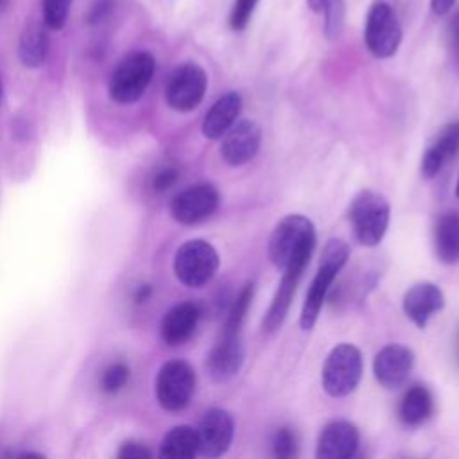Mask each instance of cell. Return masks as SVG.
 <instances>
[{
  "instance_id": "cell-2",
  "label": "cell",
  "mask_w": 459,
  "mask_h": 459,
  "mask_svg": "<svg viewBox=\"0 0 459 459\" xmlns=\"http://www.w3.org/2000/svg\"><path fill=\"white\" fill-rule=\"evenodd\" d=\"M350 256V247L344 240L339 238H330L323 249L321 255V264L319 269L310 283V289L305 296V303L301 307V316H299V326L303 330H310L317 316L323 308V303L326 299V294L330 290V285L333 283L337 273L344 267L346 260Z\"/></svg>"
},
{
  "instance_id": "cell-31",
  "label": "cell",
  "mask_w": 459,
  "mask_h": 459,
  "mask_svg": "<svg viewBox=\"0 0 459 459\" xmlns=\"http://www.w3.org/2000/svg\"><path fill=\"white\" fill-rule=\"evenodd\" d=\"M445 39H446V48L452 57V63L459 68V9L454 11L446 22Z\"/></svg>"
},
{
  "instance_id": "cell-6",
  "label": "cell",
  "mask_w": 459,
  "mask_h": 459,
  "mask_svg": "<svg viewBox=\"0 0 459 459\" xmlns=\"http://www.w3.org/2000/svg\"><path fill=\"white\" fill-rule=\"evenodd\" d=\"M364 43L378 59H387L396 54L402 43V27L385 0H375L371 4L364 25Z\"/></svg>"
},
{
  "instance_id": "cell-16",
  "label": "cell",
  "mask_w": 459,
  "mask_h": 459,
  "mask_svg": "<svg viewBox=\"0 0 459 459\" xmlns=\"http://www.w3.org/2000/svg\"><path fill=\"white\" fill-rule=\"evenodd\" d=\"M244 362L240 333H224L208 357V371L213 380L226 382L235 377Z\"/></svg>"
},
{
  "instance_id": "cell-17",
  "label": "cell",
  "mask_w": 459,
  "mask_h": 459,
  "mask_svg": "<svg viewBox=\"0 0 459 459\" xmlns=\"http://www.w3.org/2000/svg\"><path fill=\"white\" fill-rule=\"evenodd\" d=\"M199 317L201 308L192 301H185L172 307L161 321V339L169 346H179L186 342L195 332Z\"/></svg>"
},
{
  "instance_id": "cell-34",
  "label": "cell",
  "mask_w": 459,
  "mask_h": 459,
  "mask_svg": "<svg viewBox=\"0 0 459 459\" xmlns=\"http://www.w3.org/2000/svg\"><path fill=\"white\" fill-rule=\"evenodd\" d=\"M118 457H122V459H149L151 452L140 443H126L120 448Z\"/></svg>"
},
{
  "instance_id": "cell-13",
  "label": "cell",
  "mask_w": 459,
  "mask_h": 459,
  "mask_svg": "<svg viewBox=\"0 0 459 459\" xmlns=\"http://www.w3.org/2000/svg\"><path fill=\"white\" fill-rule=\"evenodd\" d=\"M260 142V127L253 120H240L237 126H231L226 131V136L221 145V156L231 167L244 165L256 156Z\"/></svg>"
},
{
  "instance_id": "cell-10",
  "label": "cell",
  "mask_w": 459,
  "mask_h": 459,
  "mask_svg": "<svg viewBox=\"0 0 459 459\" xmlns=\"http://www.w3.org/2000/svg\"><path fill=\"white\" fill-rule=\"evenodd\" d=\"M221 203L217 188L210 183H197L181 190L170 203L172 217L181 224H197L208 219Z\"/></svg>"
},
{
  "instance_id": "cell-29",
  "label": "cell",
  "mask_w": 459,
  "mask_h": 459,
  "mask_svg": "<svg viewBox=\"0 0 459 459\" xmlns=\"http://www.w3.org/2000/svg\"><path fill=\"white\" fill-rule=\"evenodd\" d=\"M258 0H233L230 11V27L233 30H244L255 13Z\"/></svg>"
},
{
  "instance_id": "cell-21",
  "label": "cell",
  "mask_w": 459,
  "mask_h": 459,
  "mask_svg": "<svg viewBox=\"0 0 459 459\" xmlns=\"http://www.w3.org/2000/svg\"><path fill=\"white\" fill-rule=\"evenodd\" d=\"M434 249L443 264L459 262V213L448 212L439 217L434 230Z\"/></svg>"
},
{
  "instance_id": "cell-24",
  "label": "cell",
  "mask_w": 459,
  "mask_h": 459,
  "mask_svg": "<svg viewBox=\"0 0 459 459\" xmlns=\"http://www.w3.org/2000/svg\"><path fill=\"white\" fill-rule=\"evenodd\" d=\"M197 454H199L197 432L188 425H179L169 430L160 448V455L167 459H192Z\"/></svg>"
},
{
  "instance_id": "cell-37",
  "label": "cell",
  "mask_w": 459,
  "mask_h": 459,
  "mask_svg": "<svg viewBox=\"0 0 459 459\" xmlns=\"http://www.w3.org/2000/svg\"><path fill=\"white\" fill-rule=\"evenodd\" d=\"M455 195L459 197V178H457V185H455Z\"/></svg>"
},
{
  "instance_id": "cell-30",
  "label": "cell",
  "mask_w": 459,
  "mask_h": 459,
  "mask_svg": "<svg viewBox=\"0 0 459 459\" xmlns=\"http://www.w3.org/2000/svg\"><path fill=\"white\" fill-rule=\"evenodd\" d=\"M296 436L292 434L290 429L281 427L276 430L274 437H273V452L276 457L280 459H289L292 455H296Z\"/></svg>"
},
{
  "instance_id": "cell-1",
  "label": "cell",
  "mask_w": 459,
  "mask_h": 459,
  "mask_svg": "<svg viewBox=\"0 0 459 459\" xmlns=\"http://www.w3.org/2000/svg\"><path fill=\"white\" fill-rule=\"evenodd\" d=\"M316 247V230L305 215L292 213L283 217L271 233L267 255L273 265L285 271H305Z\"/></svg>"
},
{
  "instance_id": "cell-15",
  "label": "cell",
  "mask_w": 459,
  "mask_h": 459,
  "mask_svg": "<svg viewBox=\"0 0 459 459\" xmlns=\"http://www.w3.org/2000/svg\"><path fill=\"white\" fill-rule=\"evenodd\" d=\"M403 312L418 326L425 328L432 314L439 312L445 305L441 289L432 281H418L403 294Z\"/></svg>"
},
{
  "instance_id": "cell-5",
  "label": "cell",
  "mask_w": 459,
  "mask_h": 459,
  "mask_svg": "<svg viewBox=\"0 0 459 459\" xmlns=\"http://www.w3.org/2000/svg\"><path fill=\"white\" fill-rule=\"evenodd\" d=\"M362 377V355L353 344H337L326 357L321 382L326 394L333 398L348 396L355 391Z\"/></svg>"
},
{
  "instance_id": "cell-3",
  "label": "cell",
  "mask_w": 459,
  "mask_h": 459,
  "mask_svg": "<svg viewBox=\"0 0 459 459\" xmlns=\"http://www.w3.org/2000/svg\"><path fill=\"white\" fill-rule=\"evenodd\" d=\"M391 206L387 199L375 190H362L350 206V222L355 238L368 247L380 244L389 226Z\"/></svg>"
},
{
  "instance_id": "cell-18",
  "label": "cell",
  "mask_w": 459,
  "mask_h": 459,
  "mask_svg": "<svg viewBox=\"0 0 459 459\" xmlns=\"http://www.w3.org/2000/svg\"><path fill=\"white\" fill-rule=\"evenodd\" d=\"M459 149V122L446 124L437 134L436 142L425 151L421 160V176L427 179L436 178L445 163L457 152Z\"/></svg>"
},
{
  "instance_id": "cell-19",
  "label": "cell",
  "mask_w": 459,
  "mask_h": 459,
  "mask_svg": "<svg viewBox=\"0 0 459 459\" xmlns=\"http://www.w3.org/2000/svg\"><path fill=\"white\" fill-rule=\"evenodd\" d=\"M242 109V97L237 91H228L215 100L203 120V134L210 140H217L235 124Z\"/></svg>"
},
{
  "instance_id": "cell-8",
  "label": "cell",
  "mask_w": 459,
  "mask_h": 459,
  "mask_svg": "<svg viewBox=\"0 0 459 459\" xmlns=\"http://www.w3.org/2000/svg\"><path fill=\"white\" fill-rule=\"evenodd\" d=\"M206 72L195 63H183L172 70L165 86L167 104L176 111H192L206 91Z\"/></svg>"
},
{
  "instance_id": "cell-33",
  "label": "cell",
  "mask_w": 459,
  "mask_h": 459,
  "mask_svg": "<svg viewBox=\"0 0 459 459\" xmlns=\"http://www.w3.org/2000/svg\"><path fill=\"white\" fill-rule=\"evenodd\" d=\"M115 7V2L113 0H95L86 14V22L90 25H97V23H102L113 11Z\"/></svg>"
},
{
  "instance_id": "cell-27",
  "label": "cell",
  "mask_w": 459,
  "mask_h": 459,
  "mask_svg": "<svg viewBox=\"0 0 459 459\" xmlns=\"http://www.w3.org/2000/svg\"><path fill=\"white\" fill-rule=\"evenodd\" d=\"M74 0H43V25L50 30H61L68 20Z\"/></svg>"
},
{
  "instance_id": "cell-9",
  "label": "cell",
  "mask_w": 459,
  "mask_h": 459,
  "mask_svg": "<svg viewBox=\"0 0 459 459\" xmlns=\"http://www.w3.org/2000/svg\"><path fill=\"white\" fill-rule=\"evenodd\" d=\"M195 387V375L188 362L170 360L161 366L156 378V398L167 411H181L188 405Z\"/></svg>"
},
{
  "instance_id": "cell-28",
  "label": "cell",
  "mask_w": 459,
  "mask_h": 459,
  "mask_svg": "<svg viewBox=\"0 0 459 459\" xmlns=\"http://www.w3.org/2000/svg\"><path fill=\"white\" fill-rule=\"evenodd\" d=\"M127 380H129V368L122 362H115L104 369L100 378V387L102 391L113 394V393H118L127 384Z\"/></svg>"
},
{
  "instance_id": "cell-35",
  "label": "cell",
  "mask_w": 459,
  "mask_h": 459,
  "mask_svg": "<svg viewBox=\"0 0 459 459\" xmlns=\"http://www.w3.org/2000/svg\"><path fill=\"white\" fill-rule=\"evenodd\" d=\"M454 5H455V0H430V7L437 16L448 14L454 9Z\"/></svg>"
},
{
  "instance_id": "cell-7",
  "label": "cell",
  "mask_w": 459,
  "mask_h": 459,
  "mask_svg": "<svg viewBox=\"0 0 459 459\" xmlns=\"http://www.w3.org/2000/svg\"><path fill=\"white\" fill-rule=\"evenodd\" d=\"M219 269V255L215 247L201 238L185 242L174 256V273L186 287L206 285Z\"/></svg>"
},
{
  "instance_id": "cell-26",
  "label": "cell",
  "mask_w": 459,
  "mask_h": 459,
  "mask_svg": "<svg viewBox=\"0 0 459 459\" xmlns=\"http://www.w3.org/2000/svg\"><path fill=\"white\" fill-rule=\"evenodd\" d=\"M253 283H246L242 287V290L237 294V298L233 299L231 307H230V312H228V317H226V323H224V333H240V328H242V323H244V317L247 314V308L251 305V299H253Z\"/></svg>"
},
{
  "instance_id": "cell-23",
  "label": "cell",
  "mask_w": 459,
  "mask_h": 459,
  "mask_svg": "<svg viewBox=\"0 0 459 459\" xmlns=\"http://www.w3.org/2000/svg\"><path fill=\"white\" fill-rule=\"evenodd\" d=\"M47 52H48V38H47V32L43 30V25L36 22L27 23L18 43L20 61L29 68H36L45 61Z\"/></svg>"
},
{
  "instance_id": "cell-11",
  "label": "cell",
  "mask_w": 459,
  "mask_h": 459,
  "mask_svg": "<svg viewBox=\"0 0 459 459\" xmlns=\"http://www.w3.org/2000/svg\"><path fill=\"white\" fill-rule=\"evenodd\" d=\"M197 432V443H199V454L204 457H219L228 452L231 441H233V418L224 409H210L199 427Z\"/></svg>"
},
{
  "instance_id": "cell-32",
  "label": "cell",
  "mask_w": 459,
  "mask_h": 459,
  "mask_svg": "<svg viewBox=\"0 0 459 459\" xmlns=\"http://www.w3.org/2000/svg\"><path fill=\"white\" fill-rule=\"evenodd\" d=\"M178 176H179V170L174 165L160 167L152 176L154 192H167L178 181Z\"/></svg>"
},
{
  "instance_id": "cell-22",
  "label": "cell",
  "mask_w": 459,
  "mask_h": 459,
  "mask_svg": "<svg viewBox=\"0 0 459 459\" xmlns=\"http://www.w3.org/2000/svg\"><path fill=\"white\" fill-rule=\"evenodd\" d=\"M432 411H434L432 394L425 385H420V384L407 389V393L403 394L400 407H398L400 420L407 427L421 425L423 421H427L430 418Z\"/></svg>"
},
{
  "instance_id": "cell-4",
  "label": "cell",
  "mask_w": 459,
  "mask_h": 459,
  "mask_svg": "<svg viewBox=\"0 0 459 459\" xmlns=\"http://www.w3.org/2000/svg\"><path fill=\"white\" fill-rule=\"evenodd\" d=\"M156 61L149 52H133L126 56L109 79V97L118 104L136 102L147 90L154 75Z\"/></svg>"
},
{
  "instance_id": "cell-39",
  "label": "cell",
  "mask_w": 459,
  "mask_h": 459,
  "mask_svg": "<svg viewBox=\"0 0 459 459\" xmlns=\"http://www.w3.org/2000/svg\"><path fill=\"white\" fill-rule=\"evenodd\" d=\"M0 95H2V88H0Z\"/></svg>"
},
{
  "instance_id": "cell-14",
  "label": "cell",
  "mask_w": 459,
  "mask_h": 459,
  "mask_svg": "<svg viewBox=\"0 0 459 459\" xmlns=\"http://www.w3.org/2000/svg\"><path fill=\"white\" fill-rule=\"evenodd\" d=\"M359 448V430L344 420L330 421L317 437L316 455L319 459H350Z\"/></svg>"
},
{
  "instance_id": "cell-36",
  "label": "cell",
  "mask_w": 459,
  "mask_h": 459,
  "mask_svg": "<svg viewBox=\"0 0 459 459\" xmlns=\"http://www.w3.org/2000/svg\"><path fill=\"white\" fill-rule=\"evenodd\" d=\"M149 294H151V287H149V285H142V287L138 289L134 299H136L138 303H142V301H145V299L149 298Z\"/></svg>"
},
{
  "instance_id": "cell-20",
  "label": "cell",
  "mask_w": 459,
  "mask_h": 459,
  "mask_svg": "<svg viewBox=\"0 0 459 459\" xmlns=\"http://www.w3.org/2000/svg\"><path fill=\"white\" fill-rule=\"evenodd\" d=\"M281 281H280V287L273 298V303L269 307V310L265 312V317H264V330L273 333L276 332L285 317H287V312L290 308V303H292V296L296 292V287H298V281L301 278V273H296V271H285L281 273Z\"/></svg>"
},
{
  "instance_id": "cell-25",
  "label": "cell",
  "mask_w": 459,
  "mask_h": 459,
  "mask_svg": "<svg viewBox=\"0 0 459 459\" xmlns=\"http://www.w3.org/2000/svg\"><path fill=\"white\" fill-rule=\"evenodd\" d=\"M307 5L312 13H319L325 18V34L330 39L341 36L346 18L344 0H307Z\"/></svg>"
},
{
  "instance_id": "cell-38",
  "label": "cell",
  "mask_w": 459,
  "mask_h": 459,
  "mask_svg": "<svg viewBox=\"0 0 459 459\" xmlns=\"http://www.w3.org/2000/svg\"><path fill=\"white\" fill-rule=\"evenodd\" d=\"M4 4H5V0H0V7H2V5H4Z\"/></svg>"
},
{
  "instance_id": "cell-12",
  "label": "cell",
  "mask_w": 459,
  "mask_h": 459,
  "mask_svg": "<svg viewBox=\"0 0 459 459\" xmlns=\"http://www.w3.org/2000/svg\"><path fill=\"white\" fill-rule=\"evenodd\" d=\"M412 364L414 353L407 346L387 344L377 353L373 360V373L382 387L396 389L409 378Z\"/></svg>"
}]
</instances>
